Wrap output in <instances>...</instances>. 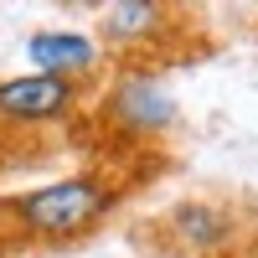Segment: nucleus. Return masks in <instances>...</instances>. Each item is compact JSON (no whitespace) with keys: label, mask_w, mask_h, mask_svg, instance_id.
Returning <instances> with one entry per match:
<instances>
[{"label":"nucleus","mask_w":258,"mask_h":258,"mask_svg":"<svg viewBox=\"0 0 258 258\" xmlns=\"http://www.w3.org/2000/svg\"><path fill=\"white\" fill-rule=\"evenodd\" d=\"M135 165H88L73 176L41 181V186H21L0 197V238L16 243L21 253H52V248H73L88 243L98 227H109L124 202L135 197Z\"/></svg>","instance_id":"nucleus-1"},{"label":"nucleus","mask_w":258,"mask_h":258,"mask_svg":"<svg viewBox=\"0 0 258 258\" xmlns=\"http://www.w3.org/2000/svg\"><path fill=\"white\" fill-rule=\"evenodd\" d=\"M83 119L93 124L109 165H135V160H150L176 135L181 109H176V93H170L165 73H155V68H114L109 83L93 93Z\"/></svg>","instance_id":"nucleus-2"},{"label":"nucleus","mask_w":258,"mask_h":258,"mask_svg":"<svg viewBox=\"0 0 258 258\" xmlns=\"http://www.w3.org/2000/svg\"><path fill=\"white\" fill-rule=\"evenodd\" d=\"M98 47L114 57V68H155L207 52L202 16L191 6H165V0H119L98 16Z\"/></svg>","instance_id":"nucleus-3"},{"label":"nucleus","mask_w":258,"mask_h":258,"mask_svg":"<svg viewBox=\"0 0 258 258\" xmlns=\"http://www.w3.org/2000/svg\"><path fill=\"white\" fill-rule=\"evenodd\" d=\"M248 212L227 197H181L140 232V243H155L176 258H232L243 253Z\"/></svg>","instance_id":"nucleus-4"},{"label":"nucleus","mask_w":258,"mask_h":258,"mask_svg":"<svg viewBox=\"0 0 258 258\" xmlns=\"http://www.w3.org/2000/svg\"><path fill=\"white\" fill-rule=\"evenodd\" d=\"M93 93L83 83L47 78V73H11L0 78V135L16 129H57L88 114Z\"/></svg>","instance_id":"nucleus-5"},{"label":"nucleus","mask_w":258,"mask_h":258,"mask_svg":"<svg viewBox=\"0 0 258 258\" xmlns=\"http://www.w3.org/2000/svg\"><path fill=\"white\" fill-rule=\"evenodd\" d=\"M26 57H31V73H47V78H68V83H83L93 88V78L103 73V52L93 36L83 31H36L26 41Z\"/></svg>","instance_id":"nucleus-6"},{"label":"nucleus","mask_w":258,"mask_h":258,"mask_svg":"<svg viewBox=\"0 0 258 258\" xmlns=\"http://www.w3.org/2000/svg\"><path fill=\"white\" fill-rule=\"evenodd\" d=\"M0 258H26V253H21L16 243H6V238H0Z\"/></svg>","instance_id":"nucleus-7"},{"label":"nucleus","mask_w":258,"mask_h":258,"mask_svg":"<svg viewBox=\"0 0 258 258\" xmlns=\"http://www.w3.org/2000/svg\"><path fill=\"white\" fill-rule=\"evenodd\" d=\"M253 36H258V21H253Z\"/></svg>","instance_id":"nucleus-8"},{"label":"nucleus","mask_w":258,"mask_h":258,"mask_svg":"<svg viewBox=\"0 0 258 258\" xmlns=\"http://www.w3.org/2000/svg\"><path fill=\"white\" fill-rule=\"evenodd\" d=\"M0 140H6V135H0Z\"/></svg>","instance_id":"nucleus-9"}]
</instances>
